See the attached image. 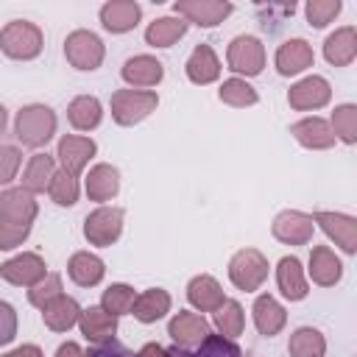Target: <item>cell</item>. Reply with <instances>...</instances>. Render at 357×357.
<instances>
[{
  "mask_svg": "<svg viewBox=\"0 0 357 357\" xmlns=\"http://www.w3.org/2000/svg\"><path fill=\"white\" fill-rule=\"evenodd\" d=\"M14 134L25 148H42L56 134V112L45 103H31L17 112Z\"/></svg>",
  "mask_w": 357,
  "mask_h": 357,
  "instance_id": "cell-1",
  "label": "cell"
},
{
  "mask_svg": "<svg viewBox=\"0 0 357 357\" xmlns=\"http://www.w3.org/2000/svg\"><path fill=\"white\" fill-rule=\"evenodd\" d=\"M42 45H45V36H42L39 25H33L28 20H11L0 28V50L8 59L31 61L42 53Z\"/></svg>",
  "mask_w": 357,
  "mask_h": 357,
  "instance_id": "cell-2",
  "label": "cell"
},
{
  "mask_svg": "<svg viewBox=\"0 0 357 357\" xmlns=\"http://www.w3.org/2000/svg\"><path fill=\"white\" fill-rule=\"evenodd\" d=\"M159 98L151 89H117L112 95V120L117 126H137L156 109Z\"/></svg>",
  "mask_w": 357,
  "mask_h": 357,
  "instance_id": "cell-3",
  "label": "cell"
},
{
  "mask_svg": "<svg viewBox=\"0 0 357 357\" xmlns=\"http://www.w3.org/2000/svg\"><path fill=\"white\" fill-rule=\"evenodd\" d=\"M229 279L237 290L254 293L268 279V259L257 248H243L229 259Z\"/></svg>",
  "mask_w": 357,
  "mask_h": 357,
  "instance_id": "cell-4",
  "label": "cell"
},
{
  "mask_svg": "<svg viewBox=\"0 0 357 357\" xmlns=\"http://www.w3.org/2000/svg\"><path fill=\"white\" fill-rule=\"evenodd\" d=\"M103 42L92 31H73L64 39V56L75 70H98L103 64Z\"/></svg>",
  "mask_w": 357,
  "mask_h": 357,
  "instance_id": "cell-5",
  "label": "cell"
},
{
  "mask_svg": "<svg viewBox=\"0 0 357 357\" xmlns=\"http://www.w3.org/2000/svg\"><path fill=\"white\" fill-rule=\"evenodd\" d=\"M123 234V209L120 206H100L95 212L86 215L84 220V237L89 240V245H112L117 243V237Z\"/></svg>",
  "mask_w": 357,
  "mask_h": 357,
  "instance_id": "cell-6",
  "label": "cell"
},
{
  "mask_svg": "<svg viewBox=\"0 0 357 357\" xmlns=\"http://www.w3.org/2000/svg\"><path fill=\"white\" fill-rule=\"evenodd\" d=\"M226 61H229V70H234L240 75H259L265 67V45L248 33L234 36L229 45Z\"/></svg>",
  "mask_w": 357,
  "mask_h": 357,
  "instance_id": "cell-7",
  "label": "cell"
},
{
  "mask_svg": "<svg viewBox=\"0 0 357 357\" xmlns=\"http://www.w3.org/2000/svg\"><path fill=\"white\" fill-rule=\"evenodd\" d=\"M176 14L187 22H195L201 28H215L218 22H223L234 6L226 0H176Z\"/></svg>",
  "mask_w": 357,
  "mask_h": 357,
  "instance_id": "cell-8",
  "label": "cell"
},
{
  "mask_svg": "<svg viewBox=\"0 0 357 357\" xmlns=\"http://www.w3.org/2000/svg\"><path fill=\"white\" fill-rule=\"evenodd\" d=\"M312 229H315L312 215H304V212H298V209H284V212H279V215L273 218V226H271L273 237H276L279 243H287V245H307V243L312 240Z\"/></svg>",
  "mask_w": 357,
  "mask_h": 357,
  "instance_id": "cell-9",
  "label": "cell"
},
{
  "mask_svg": "<svg viewBox=\"0 0 357 357\" xmlns=\"http://www.w3.org/2000/svg\"><path fill=\"white\" fill-rule=\"evenodd\" d=\"M332 98V86L324 75H307L298 84H293L287 89V103L298 112H310V109H321L326 106Z\"/></svg>",
  "mask_w": 357,
  "mask_h": 357,
  "instance_id": "cell-10",
  "label": "cell"
},
{
  "mask_svg": "<svg viewBox=\"0 0 357 357\" xmlns=\"http://www.w3.org/2000/svg\"><path fill=\"white\" fill-rule=\"evenodd\" d=\"M0 276L8 284H17V287H33L36 282H42L47 276V271H45V259L39 254L25 251V254H17L8 262H3Z\"/></svg>",
  "mask_w": 357,
  "mask_h": 357,
  "instance_id": "cell-11",
  "label": "cell"
},
{
  "mask_svg": "<svg viewBox=\"0 0 357 357\" xmlns=\"http://www.w3.org/2000/svg\"><path fill=\"white\" fill-rule=\"evenodd\" d=\"M312 223H318L329 240H335L346 254L357 251V220L343 212H315Z\"/></svg>",
  "mask_w": 357,
  "mask_h": 357,
  "instance_id": "cell-12",
  "label": "cell"
},
{
  "mask_svg": "<svg viewBox=\"0 0 357 357\" xmlns=\"http://www.w3.org/2000/svg\"><path fill=\"white\" fill-rule=\"evenodd\" d=\"M36 212H39V206H36V201L28 190L17 187V190H3L0 192V220L3 223L31 226Z\"/></svg>",
  "mask_w": 357,
  "mask_h": 357,
  "instance_id": "cell-13",
  "label": "cell"
},
{
  "mask_svg": "<svg viewBox=\"0 0 357 357\" xmlns=\"http://www.w3.org/2000/svg\"><path fill=\"white\" fill-rule=\"evenodd\" d=\"M167 335L176 340L178 349H195V346H198L206 335H212V332H209V324H206L201 315L187 312V310H178V312L170 318V324H167Z\"/></svg>",
  "mask_w": 357,
  "mask_h": 357,
  "instance_id": "cell-14",
  "label": "cell"
},
{
  "mask_svg": "<svg viewBox=\"0 0 357 357\" xmlns=\"http://www.w3.org/2000/svg\"><path fill=\"white\" fill-rule=\"evenodd\" d=\"M139 17H142V8L134 0H109V3L100 6V25L109 33H128V31H134Z\"/></svg>",
  "mask_w": 357,
  "mask_h": 357,
  "instance_id": "cell-15",
  "label": "cell"
},
{
  "mask_svg": "<svg viewBox=\"0 0 357 357\" xmlns=\"http://www.w3.org/2000/svg\"><path fill=\"white\" fill-rule=\"evenodd\" d=\"M95 151H98V145L89 139V137H75V134H70V137H61L59 139V162H61V170H67V173H73V176H78L86 165H89V159L95 156Z\"/></svg>",
  "mask_w": 357,
  "mask_h": 357,
  "instance_id": "cell-16",
  "label": "cell"
},
{
  "mask_svg": "<svg viewBox=\"0 0 357 357\" xmlns=\"http://www.w3.org/2000/svg\"><path fill=\"white\" fill-rule=\"evenodd\" d=\"M78 326H81V335H84L89 343L100 346V343H106V340H114L117 318H114L112 312H106L103 307H86V310H81V315H78Z\"/></svg>",
  "mask_w": 357,
  "mask_h": 357,
  "instance_id": "cell-17",
  "label": "cell"
},
{
  "mask_svg": "<svg viewBox=\"0 0 357 357\" xmlns=\"http://www.w3.org/2000/svg\"><path fill=\"white\" fill-rule=\"evenodd\" d=\"M290 134L296 137L298 145H304L310 151H326V148L335 145L332 126L324 117H304V120L290 126Z\"/></svg>",
  "mask_w": 357,
  "mask_h": 357,
  "instance_id": "cell-18",
  "label": "cell"
},
{
  "mask_svg": "<svg viewBox=\"0 0 357 357\" xmlns=\"http://www.w3.org/2000/svg\"><path fill=\"white\" fill-rule=\"evenodd\" d=\"M312 61H315V53H312L310 42H304V39H287L276 50V70H279V75H298L307 67H312Z\"/></svg>",
  "mask_w": 357,
  "mask_h": 357,
  "instance_id": "cell-19",
  "label": "cell"
},
{
  "mask_svg": "<svg viewBox=\"0 0 357 357\" xmlns=\"http://www.w3.org/2000/svg\"><path fill=\"white\" fill-rule=\"evenodd\" d=\"M251 312H254L257 332H259V335H265V337L279 335V332L284 329V324H287V312H284V307H282L271 293L257 296V301H254Z\"/></svg>",
  "mask_w": 357,
  "mask_h": 357,
  "instance_id": "cell-20",
  "label": "cell"
},
{
  "mask_svg": "<svg viewBox=\"0 0 357 357\" xmlns=\"http://www.w3.org/2000/svg\"><path fill=\"white\" fill-rule=\"evenodd\" d=\"M123 81L126 84H131V86H137V89H145V86H156L159 81H162V75H165V67H162V61L159 59H153V56H131L126 64H123Z\"/></svg>",
  "mask_w": 357,
  "mask_h": 357,
  "instance_id": "cell-21",
  "label": "cell"
},
{
  "mask_svg": "<svg viewBox=\"0 0 357 357\" xmlns=\"http://www.w3.org/2000/svg\"><path fill=\"white\" fill-rule=\"evenodd\" d=\"M354 56H357V31H354V25H343L335 33L326 36V42H324V59L329 64L346 67V64L354 61Z\"/></svg>",
  "mask_w": 357,
  "mask_h": 357,
  "instance_id": "cell-22",
  "label": "cell"
},
{
  "mask_svg": "<svg viewBox=\"0 0 357 357\" xmlns=\"http://www.w3.org/2000/svg\"><path fill=\"white\" fill-rule=\"evenodd\" d=\"M276 284H279L282 296L290 298V301L307 298L310 287H307V279H304L298 257H282L279 259V265H276Z\"/></svg>",
  "mask_w": 357,
  "mask_h": 357,
  "instance_id": "cell-23",
  "label": "cell"
},
{
  "mask_svg": "<svg viewBox=\"0 0 357 357\" xmlns=\"http://www.w3.org/2000/svg\"><path fill=\"white\" fill-rule=\"evenodd\" d=\"M310 276L321 287H332V284L340 282L343 265H340V259L335 257V251L329 245H315L310 251Z\"/></svg>",
  "mask_w": 357,
  "mask_h": 357,
  "instance_id": "cell-24",
  "label": "cell"
},
{
  "mask_svg": "<svg viewBox=\"0 0 357 357\" xmlns=\"http://www.w3.org/2000/svg\"><path fill=\"white\" fill-rule=\"evenodd\" d=\"M184 70H187V78H190L192 84L204 86V84L218 81V75H220V61H218V56H215V50H212L209 45H198V47L190 53Z\"/></svg>",
  "mask_w": 357,
  "mask_h": 357,
  "instance_id": "cell-25",
  "label": "cell"
},
{
  "mask_svg": "<svg viewBox=\"0 0 357 357\" xmlns=\"http://www.w3.org/2000/svg\"><path fill=\"white\" fill-rule=\"evenodd\" d=\"M67 273L70 279L78 284V287H95L103 273H106V265L98 254H89V251H75L67 262Z\"/></svg>",
  "mask_w": 357,
  "mask_h": 357,
  "instance_id": "cell-26",
  "label": "cell"
},
{
  "mask_svg": "<svg viewBox=\"0 0 357 357\" xmlns=\"http://www.w3.org/2000/svg\"><path fill=\"white\" fill-rule=\"evenodd\" d=\"M187 301L195 310H201V312H215L226 298H223L220 284L212 276L201 273V276H192L190 279V284H187Z\"/></svg>",
  "mask_w": 357,
  "mask_h": 357,
  "instance_id": "cell-27",
  "label": "cell"
},
{
  "mask_svg": "<svg viewBox=\"0 0 357 357\" xmlns=\"http://www.w3.org/2000/svg\"><path fill=\"white\" fill-rule=\"evenodd\" d=\"M167 312H170V293L162 287H151V290L139 293L134 298V307H131V315L139 324H153V321L165 318Z\"/></svg>",
  "mask_w": 357,
  "mask_h": 357,
  "instance_id": "cell-28",
  "label": "cell"
},
{
  "mask_svg": "<svg viewBox=\"0 0 357 357\" xmlns=\"http://www.w3.org/2000/svg\"><path fill=\"white\" fill-rule=\"evenodd\" d=\"M78 315H81L78 301L70 298V296H64V293H61L59 298H53V301L42 310V321H45V326L53 329V332H67L70 326L78 324Z\"/></svg>",
  "mask_w": 357,
  "mask_h": 357,
  "instance_id": "cell-29",
  "label": "cell"
},
{
  "mask_svg": "<svg viewBox=\"0 0 357 357\" xmlns=\"http://www.w3.org/2000/svg\"><path fill=\"white\" fill-rule=\"evenodd\" d=\"M100 117H103V109H100V100L95 95H78L70 100L67 106V120L73 128L78 131H92L100 126Z\"/></svg>",
  "mask_w": 357,
  "mask_h": 357,
  "instance_id": "cell-30",
  "label": "cell"
},
{
  "mask_svg": "<svg viewBox=\"0 0 357 357\" xmlns=\"http://www.w3.org/2000/svg\"><path fill=\"white\" fill-rule=\"evenodd\" d=\"M120 190V173L112 165H95L86 173V195L89 201H112Z\"/></svg>",
  "mask_w": 357,
  "mask_h": 357,
  "instance_id": "cell-31",
  "label": "cell"
},
{
  "mask_svg": "<svg viewBox=\"0 0 357 357\" xmlns=\"http://www.w3.org/2000/svg\"><path fill=\"white\" fill-rule=\"evenodd\" d=\"M170 357H243V351L237 349L234 340L223 337V335H206L195 349H167Z\"/></svg>",
  "mask_w": 357,
  "mask_h": 357,
  "instance_id": "cell-32",
  "label": "cell"
},
{
  "mask_svg": "<svg viewBox=\"0 0 357 357\" xmlns=\"http://www.w3.org/2000/svg\"><path fill=\"white\" fill-rule=\"evenodd\" d=\"M190 22L181 17H159L145 28V42L151 47H170L173 42H178L187 33Z\"/></svg>",
  "mask_w": 357,
  "mask_h": 357,
  "instance_id": "cell-33",
  "label": "cell"
},
{
  "mask_svg": "<svg viewBox=\"0 0 357 357\" xmlns=\"http://www.w3.org/2000/svg\"><path fill=\"white\" fill-rule=\"evenodd\" d=\"M56 173V162L53 156L47 153H33L25 165V173H22V190H28L31 195L33 192H45L50 187V178Z\"/></svg>",
  "mask_w": 357,
  "mask_h": 357,
  "instance_id": "cell-34",
  "label": "cell"
},
{
  "mask_svg": "<svg viewBox=\"0 0 357 357\" xmlns=\"http://www.w3.org/2000/svg\"><path fill=\"white\" fill-rule=\"evenodd\" d=\"M287 351L290 357H324L326 354V340L318 329L312 326H298L293 335H290V343H287Z\"/></svg>",
  "mask_w": 357,
  "mask_h": 357,
  "instance_id": "cell-35",
  "label": "cell"
},
{
  "mask_svg": "<svg viewBox=\"0 0 357 357\" xmlns=\"http://www.w3.org/2000/svg\"><path fill=\"white\" fill-rule=\"evenodd\" d=\"M215 326L223 337L234 340L237 335H243V326H245V315H243V307L234 301V298H226L218 310H215Z\"/></svg>",
  "mask_w": 357,
  "mask_h": 357,
  "instance_id": "cell-36",
  "label": "cell"
},
{
  "mask_svg": "<svg viewBox=\"0 0 357 357\" xmlns=\"http://www.w3.org/2000/svg\"><path fill=\"white\" fill-rule=\"evenodd\" d=\"M218 95H220V100L226 106H234V109H245V106H254L259 100L257 89L245 78H229V81H223Z\"/></svg>",
  "mask_w": 357,
  "mask_h": 357,
  "instance_id": "cell-37",
  "label": "cell"
},
{
  "mask_svg": "<svg viewBox=\"0 0 357 357\" xmlns=\"http://www.w3.org/2000/svg\"><path fill=\"white\" fill-rule=\"evenodd\" d=\"M329 126H332L335 139H343L346 145H354V142H357V106H354V103L335 106Z\"/></svg>",
  "mask_w": 357,
  "mask_h": 357,
  "instance_id": "cell-38",
  "label": "cell"
},
{
  "mask_svg": "<svg viewBox=\"0 0 357 357\" xmlns=\"http://www.w3.org/2000/svg\"><path fill=\"white\" fill-rule=\"evenodd\" d=\"M134 298H137L134 287H128V284L117 282V284H109V287L103 290L100 307L117 318V315H126V312H131V307H134Z\"/></svg>",
  "mask_w": 357,
  "mask_h": 357,
  "instance_id": "cell-39",
  "label": "cell"
},
{
  "mask_svg": "<svg viewBox=\"0 0 357 357\" xmlns=\"http://www.w3.org/2000/svg\"><path fill=\"white\" fill-rule=\"evenodd\" d=\"M53 204L59 206H73L78 201V178L67 170H56L53 178H50V187H47Z\"/></svg>",
  "mask_w": 357,
  "mask_h": 357,
  "instance_id": "cell-40",
  "label": "cell"
},
{
  "mask_svg": "<svg viewBox=\"0 0 357 357\" xmlns=\"http://www.w3.org/2000/svg\"><path fill=\"white\" fill-rule=\"evenodd\" d=\"M61 296V276L59 273H47L42 282H36L31 290H28V301L33 304V307H39V310H45L53 298H59Z\"/></svg>",
  "mask_w": 357,
  "mask_h": 357,
  "instance_id": "cell-41",
  "label": "cell"
},
{
  "mask_svg": "<svg viewBox=\"0 0 357 357\" xmlns=\"http://www.w3.org/2000/svg\"><path fill=\"white\" fill-rule=\"evenodd\" d=\"M340 0H310L307 6H304V11H307V22L312 25V28H324V25H329L337 14H340Z\"/></svg>",
  "mask_w": 357,
  "mask_h": 357,
  "instance_id": "cell-42",
  "label": "cell"
},
{
  "mask_svg": "<svg viewBox=\"0 0 357 357\" xmlns=\"http://www.w3.org/2000/svg\"><path fill=\"white\" fill-rule=\"evenodd\" d=\"M22 153L14 145H0V184H8L20 170Z\"/></svg>",
  "mask_w": 357,
  "mask_h": 357,
  "instance_id": "cell-43",
  "label": "cell"
},
{
  "mask_svg": "<svg viewBox=\"0 0 357 357\" xmlns=\"http://www.w3.org/2000/svg\"><path fill=\"white\" fill-rule=\"evenodd\" d=\"M28 234H31V226H14V223L0 220V251H11V248L22 245Z\"/></svg>",
  "mask_w": 357,
  "mask_h": 357,
  "instance_id": "cell-44",
  "label": "cell"
},
{
  "mask_svg": "<svg viewBox=\"0 0 357 357\" xmlns=\"http://www.w3.org/2000/svg\"><path fill=\"white\" fill-rule=\"evenodd\" d=\"M17 335V312L8 301H0V346H8Z\"/></svg>",
  "mask_w": 357,
  "mask_h": 357,
  "instance_id": "cell-45",
  "label": "cell"
},
{
  "mask_svg": "<svg viewBox=\"0 0 357 357\" xmlns=\"http://www.w3.org/2000/svg\"><path fill=\"white\" fill-rule=\"evenodd\" d=\"M86 357H139V354H134L131 349H126L123 343H117V340H106V343H100V346H95V349H89V354Z\"/></svg>",
  "mask_w": 357,
  "mask_h": 357,
  "instance_id": "cell-46",
  "label": "cell"
},
{
  "mask_svg": "<svg viewBox=\"0 0 357 357\" xmlns=\"http://www.w3.org/2000/svg\"><path fill=\"white\" fill-rule=\"evenodd\" d=\"M3 357H45V354H42V349H39V346H33V343H25V346H17L14 351L3 354Z\"/></svg>",
  "mask_w": 357,
  "mask_h": 357,
  "instance_id": "cell-47",
  "label": "cell"
},
{
  "mask_svg": "<svg viewBox=\"0 0 357 357\" xmlns=\"http://www.w3.org/2000/svg\"><path fill=\"white\" fill-rule=\"evenodd\" d=\"M56 357H86V354H84V349H81L78 343L67 340V343H61V346L56 349Z\"/></svg>",
  "mask_w": 357,
  "mask_h": 357,
  "instance_id": "cell-48",
  "label": "cell"
},
{
  "mask_svg": "<svg viewBox=\"0 0 357 357\" xmlns=\"http://www.w3.org/2000/svg\"><path fill=\"white\" fill-rule=\"evenodd\" d=\"M137 354H139V357H170V351H167L165 346H159V343H145Z\"/></svg>",
  "mask_w": 357,
  "mask_h": 357,
  "instance_id": "cell-49",
  "label": "cell"
},
{
  "mask_svg": "<svg viewBox=\"0 0 357 357\" xmlns=\"http://www.w3.org/2000/svg\"><path fill=\"white\" fill-rule=\"evenodd\" d=\"M6 120H8V114H6V109L0 106V134H3V128H6Z\"/></svg>",
  "mask_w": 357,
  "mask_h": 357,
  "instance_id": "cell-50",
  "label": "cell"
}]
</instances>
